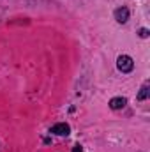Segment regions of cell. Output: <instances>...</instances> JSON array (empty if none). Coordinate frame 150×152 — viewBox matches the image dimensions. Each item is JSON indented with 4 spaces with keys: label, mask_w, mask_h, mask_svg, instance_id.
<instances>
[{
    "label": "cell",
    "mask_w": 150,
    "mask_h": 152,
    "mask_svg": "<svg viewBox=\"0 0 150 152\" xmlns=\"http://www.w3.org/2000/svg\"><path fill=\"white\" fill-rule=\"evenodd\" d=\"M50 133H53V134H57V136H67V134L71 133V127H69V124L60 122V124H55V126L50 129Z\"/></svg>",
    "instance_id": "7a4b0ae2"
},
{
    "label": "cell",
    "mask_w": 150,
    "mask_h": 152,
    "mask_svg": "<svg viewBox=\"0 0 150 152\" xmlns=\"http://www.w3.org/2000/svg\"><path fill=\"white\" fill-rule=\"evenodd\" d=\"M73 152H83V149H81L79 145H74V147H73Z\"/></svg>",
    "instance_id": "52a82bcc"
},
{
    "label": "cell",
    "mask_w": 150,
    "mask_h": 152,
    "mask_svg": "<svg viewBox=\"0 0 150 152\" xmlns=\"http://www.w3.org/2000/svg\"><path fill=\"white\" fill-rule=\"evenodd\" d=\"M117 67L120 73H131L134 69V60L129 55H120L117 58Z\"/></svg>",
    "instance_id": "6da1fadb"
},
{
    "label": "cell",
    "mask_w": 150,
    "mask_h": 152,
    "mask_svg": "<svg viewBox=\"0 0 150 152\" xmlns=\"http://www.w3.org/2000/svg\"><path fill=\"white\" fill-rule=\"evenodd\" d=\"M138 34H140V37H141V39H147L150 36L149 28H140V32H138Z\"/></svg>",
    "instance_id": "8992f818"
},
{
    "label": "cell",
    "mask_w": 150,
    "mask_h": 152,
    "mask_svg": "<svg viewBox=\"0 0 150 152\" xmlns=\"http://www.w3.org/2000/svg\"><path fill=\"white\" fill-rule=\"evenodd\" d=\"M125 104H127V99L125 97H113L111 101H110V108L111 110H122Z\"/></svg>",
    "instance_id": "277c9868"
},
{
    "label": "cell",
    "mask_w": 150,
    "mask_h": 152,
    "mask_svg": "<svg viewBox=\"0 0 150 152\" xmlns=\"http://www.w3.org/2000/svg\"><path fill=\"white\" fill-rule=\"evenodd\" d=\"M149 94H150V81H145V83L141 85L140 92H138V101H145V99L149 97Z\"/></svg>",
    "instance_id": "5b68a950"
},
{
    "label": "cell",
    "mask_w": 150,
    "mask_h": 152,
    "mask_svg": "<svg viewBox=\"0 0 150 152\" xmlns=\"http://www.w3.org/2000/svg\"><path fill=\"white\" fill-rule=\"evenodd\" d=\"M113 14H115V20H117L118 23H122V25H124V23H127V20H129V9H127V7H124V5H122V7H118V9H115V12H113Z\"/></svg>",
    "instance_id": "3957f363"
}]
</instances>
